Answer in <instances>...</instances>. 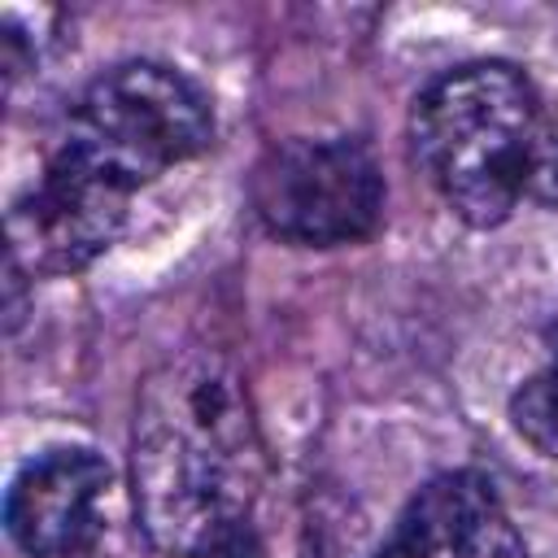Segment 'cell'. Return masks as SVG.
<instances>
[{
  "mask_svg": "<svg viewBox=\"0 0 558 558\" xmlns=\"http://www.w3.org/2000/svg\"><path fill=\"white\" fill-rule=\"evenodd\" d=\"M266 480L253 401L227 357L183 349L140 384L131 488L166 558H266L257 527Z\"/></svg>",
  "mask_w": 558,
  "mask_h": 558,
  "instance_id": "obj_1",
  "label": "cell"
},
{
  "mask_svg": "<svg viewBox=\"0 0 558 558\" xmlns=\"http://www.w3.org/2000/svg\"><path fill=\"white\" fill-rule=\"evenodd\" d=\"M410 148L440 201L480 231L523 205L558 214V109L506 61L436 74L410 109Z\"/></svg>",
  "mask_w": 558,
  "mask_h": 558,
  "instance_id": "obj_2",
  "label": "cell"
},
{
  "mask_svg": "<svg viewBox=\"0 0 558 558\" xmlns=\"http://www.w3.org/2000/svg\"><path fill=\"white\" fill-rule=\"evenodd\" d=\"M214 144V105L166 61H122L96 74L61 135V153L140 192Z\"/></svg>",
  "mask_w": 558,
  "mask_h": 558,
  "instance_id": "obj_3",
  "label": "cell"
},
{
  "mask_svg": "<svg viewBox=\"0 0 558 558\" xmlns=\"http://www.w3.org/2000/svg\"><path fill=\"white\" fill-rule=\"evenodd\" d=\"M248 205L279 244H362L384 222V174L375 153L353 135H301L266 148L248 179Z\"/></svg>",
  "mask_w": 558,
  "mask_h": 558,
  "instance_id": "obj_4",
  "label": "cell"
},
{
  "mask_svg": "<svg viewBox=\"0 0 558 558\" xmlns=\"http://www.w3.org/2000/svg\"><path fill=\"white\" fill-rule=\"evenodd\" d=\"M135 192L52 148L35 183L9 209V262L35 275H78L113 248Z\"/></svg>",
  "mask_w": 558,
  "mask_h": 558,
  "instance_id": "obj_5",
  "label": "cell"
},
{
  "mask_svg": "<svg viewBox=\"0 0 558 558\" xmlns=\"http://www.w3.org/2000/svg\"><path fill=\"white\" fill-rule=\"evenodd\" d=\"M113 471L96 449L57 445L31 458L4 497V527L31 558H83L105 532Z\"/></svg>",
  "mask_w": 558,
  "mask_h": 558,
  "instance_id": "obj_6",
  "label": "cell"
},
{
  "mask_svg": "<svg viewBox=\"0 0 558 558\" xmlns=\"http://www.w3.org/2000/svg\"><path fill=\"white\" fill-rule=\"evenodd\" d=\"M375 558H527V545L488 475L445 471L405 501Z\"/></svg>",
  "mask_w": 558,
  "mask_h": 558,
  "instance_id": "obj_7",
  "label": "cell"
},
{
  "mask_svg": "<svg viewBox=\"0 0 558 558\" xmlns=\"http://www.w3.org/2000/svg\"><path fill=\"white\" fill-rule=\"evenodd\" d=\"M545 366L532 371L510 397V427L527 449L558 462V323L545 331Z\"/></svg>",
  "mask_w": 558,
  "mask_h": 558,
  "instance_id": "obj_8",
  "label": "cell"
}]
</instances>
